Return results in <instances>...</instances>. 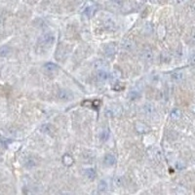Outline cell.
I'll list each match as a JSON object with an SVG mask.
<instances>
[{"label": "cell", "mask_w": 195, "mask_h": 195, "mask_svg": "<svg viewBox=\"0 0 195 195\" xmlns=\"http://www.w3.org/2000/svg\"><path fill=\"white\" fill-rule=\"evenodd\" d=\"M10 53V49L7 46H2L0 47V56L1 57H6Z\"/></svg>", "instance_id": "30bf717a"}, {"label": "cell", "mask_w": 195, "mask_h": 195, "mask_svg": "<svg viewBox=\"0 0 195 195\" xmlns=\"http://www.w3.org/2000/svg\"><path fill=\"white\" fill-rule=\"evenodd\" d=\"M104 161H105V163L106 165L111 166V165H114V164L116 163V158H115V156L113 155V154L108 153V154H106V155L105 156Z\"/></svg>", "instance_id": "277c9868"}, {"label": "cell", "mask_w": 195, "mask_h": 195, "mask_svg": "<svg viewBox=\"0 0 195 195\" xmlns=\"http://www.w3.org/2000/svg\"><path fill=\"white\" fill-rule=\"evenodd\" d=\"M96 11H97V7L95 6V5H92V6H89V7L86 8V10L84 11V15L86 17H88V18H91L92 16H94Z\"/></svg>", "instance_id": "5b68a950"}, {"label": "cell", "mask_w": 195, "mask_h": 195, "mask_svg": "<svg viewBox=\"0 0 195 195\" xmlns=\"http://www.w3.org/2000/svg\"><path fill=\"white\" fill-rule=\"evenodd\" d=\"M62 161H64L65 165L70 166L73 163V159H72V157L70 155H68V154H66V155L64 156V158H62Z\"/></svg>", "instance_id": "ba28073f"}, {"label": "cell", "mask_w": 195, "mask_h": 195, "mask_svg": "<svg viewBox=\"0 0 195 195\" xmlns=\"http://www.w3.org/2000/svg\"><path fill=\"white\" fill-rule=\"evenodd\" d=\"M45 68L50 72H54V71H57L58 66H57L55 64H53V62H47V64L45 65Z\"/></svg>", "instance_id": "52a82bcc"}, {"label": "cell", "mask_w": 195, "mask_h": 195, "mask_svg": "<svg viewBox=\"0 0 195 195\" xmlns=\"http://www.w3.org/2000/svg\"><path fill=\"white\" fill-rule=\"evenodd\" d=\"M108 137H109V133H108V131H107V130L102 131L101 133V136H100L101 140L102 141H105L108 139Z\"/></svg>", "instance_id": "4fadbf2b"}, {"label": "cell", "mask_w": 195, "mask_h": 195, "mask_svg": "<svg viewBox=\"0 0 195 195\" xmlns=\"http://www.w3.org/2000/svg\"><path fill=\"white\" fill-rule=\"evenodd\" d=\"M172 77H173V80H175V81H180V80L181 79L182 77V74L181 73H175L172 75Z\"/></svg>", "instance_id": "2e32d148"}, {"label": "cell", "mask_w": 195, "mask_h": 195, "mask_svg": "<svg viewBox=\"0 0 195 195\" xmlns=\"http://www.w3.org/2000/svg\"><path fill=\"white\" fill-rule=\"evenodd\" d=\"M105 52L107 54V56H112L114 53H115V47H113V45H109L105 48Z\"/></svg>", "instance_id": "7c38bea8"}, {"label": "cell", "mask_w": 195, "mask_h": 195, "mask_svg": "<svg viewBox=\"0 0 195 195\" xmlns=\"http://www.w3.org/2000/svg\"><path fill=\"white\" fill-rule=\"evenodd\" d=\"M85 175L86 177H88V179L90 180H94L95 179V177H96V171L94 169H87V170H85Z\"/></svg>", "instance_id": "8992f818"}, {"label": "cell", "mask_w": 195, "mask_h": 195, "mask_svg": "<svg viewBox=\"0 0 195 195\" xmlns=\"http://www.w3.org/2000/svg\"><path fill=\"white\" fill-rule=\"evenodd\" d=\"M106 188H107L106 181H101L100 182V185H99V190L102 192V191H105V190H106Z\"/></svg>", "instance_id": "5bb4252c"}, {"label": "cell", "mask_w": 195, "mask_h": 195, "mask_svg": "<svg viewBox=\"0 0 195 195\" xmlns=\"http://www.w3.org/2000/svg\"><path fill=\"white\" fill-rule=\"evenodd\" d=\"M0 22H1V16H0Z\"/></svg>", "instance_id": "e0dca14e"}, {"label": "cell", "mask_w": 195, "mask_h": 195, "mask_svg": "<svg viewBox=\"0 0 195 195\" xmlns=\"http://www.w3.org/2000/svg\"><path fill=\"white\" fill-rule=\"evenodd\" d=\"M25 166L26 168H33L35 166V161L33 158H27L25 162Z\"/></svg>", "instance_id": "9c48e42d"}, {"label": "cell", "mask_w": 195, "mask_h": 195, "mask_svg": "<svg viewBox=\"0 0 195 195\" xmlns=\"http://www.w3.org/2000/svg\"><path fill=\"white\" fill-rule=\"evenodd\" d=\"M71 97H72L71 94L66 90H62L58 93V99L61 101H70Z\"/></svg>", "instance_id": "6da1fadb"}, {"label": "cell", "mask_w": 195, "mask_h": 195, "mask_svg": "<svg viewBox=\"0 0 195 195\" xmlns=\"http://www.w3.org/2000/svg\"><path fill=\"white\" fill-rule=\"evenodd\" d=\"M181 116V112L179 109H174L171 112V117L173 119H179Z\"/></svg>", "instance_id": "8fae6325"}, {"label": "cell", "mask_w": 195, "mask_h": 195, "mask_svg": "<svg viewBox=\"0 0 195 195\" xmlns=\"http://www.w3.org/2000/svg\"><path fill=\"white\" fill-rule=\"evenodd\" d=\"M54 36L51 35V34H45L41 38H40V42L45 44V45H51L54 42Z\"/></svg>", "instance_id": "7a4b0ae2"}, {"label": "cell", "mask_w": 195, "mask_h": 195, "mask_svg": "<svg viewBox=\"0 0 195 195\" xmlns=\"http://www.w3.org/2000/svg\"><path fill=\"white\" fill-rule=\"evenodd\" d=\"M129 97H130L131 100H135V99H137V97H140V94L137 93V92H136V91H132V92H130Z\"/></svg>", "instance_id": "9a60e30c"}, {"label": "cell", "mask_w": 195, "mask_h": 195, "mask_svg": "<svg viewBox=\"0 0 195 195\" xmlns=\"http://www.w3.org/2000/svg\"><path fill=\"white\" fill-rule=\"evenodd\" d=\"M97 76L101 81H105L109 77V74H108L106 70H99L97 72Z\"/></svg>", "instance_id": "3957f363"}]
</instances>
